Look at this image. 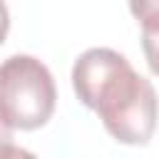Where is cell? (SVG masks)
I'll use <instances>...</instances> for the list:
<instances>
[{
  "label": "cell",
  "mask_w": 159,
  "mask_h": 159,
  "mask_svg": "<svg viewBox=\"0 0 159 159\" xmlns=\"http://www.w3.org/2000/svg\"><path fill=\"white\" fill-rule=\"evenodd\" d=\"M72 87L119 144L137 147L152 139L159 117L157 92L117 50L92 47L82 52L72 67Z\"/></svg>",
  "instance_id": "6da1fadb"
},
{
  "label": "cell",
  "mask_w": 159,
  "mask_h": 159,
  "mask_svg": "<svg viewBox=\"0 0 159 159\" xmlns=\"http://www.w3.org/2000/svg\"><path fill=\"white\" fill-rule=\"evenodd\" d=\"M57 89L50 70L32 55H12L0 65V117L12 129H37L55 112Z\"/></svg>",
  "instance_id": "7a4b0ae2"
},
{
  "label": "cell",
  "mask_w": 159,
  "mask_h": 159,
  "mask_svg": "<svg viewBox=\"0 0 159 159\" xmlns=\"http://www.w3.org/2000/svg\"><path fill=\"white\" fill-rule=\"evenodd\" d=\"M7 30H10V12H7V5H5V0H0V45L5 42V37H7Z\"/></svg>",
  "instance_id": "8992f818"
},
{
  "label": "cell",
  "mask_w": 159,
  "mask_h": 159,
  "mask_svg": "<svg viewBox=\"0 0 159 159\" xmlns=\"http://www.w3.org/2000/svg\"><path fill=\"white\" fill-rule=\"evenodd\" d=\"M142 50H144L149 70L159 77V25L157 27H142Z\"/></svg>",
  "instance_id": "3957f363"
},
{
  "label": "cell",
  "mask_w": 159,
  "mask_h": 159,
  "mask_svg": "<svg viewBox=\"0 0 159 159\" xmlns=\"http://www.w3.org/2000/svg\"><path fill=\"white\" fill-rule=\"evenodd\" d=\"M129 10L142 27L159 25V0H129Z\"/></svg>",
  "instance_id": "277c9868"
},
{
  "label": "cell",
  "mask_w": 159,
  "mask_h": 159,
  "mask_svg": "<svg viewBox=\"0 0 159 159\" xmlns=\"http://www.w3.org/2000/svg\"><path fill=\"white\" fill-rule=\"evenodd\" d=\"M20 154H27V152H22L20 147L12 144V127L0 117V159L2 157H20Z\"/></svg>",
  "instance_id": "5b68a950"
}]
</instances>
